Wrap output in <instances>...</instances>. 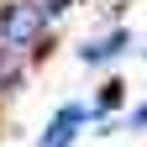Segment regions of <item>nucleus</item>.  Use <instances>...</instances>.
<instances>
[{
    "instance_id": "0eeeda50",
    "label": "nucleus",
    "mask_w": 147,
    "mask_h": 147,
    "mask_svg": "<svg viewBox=\"0 0 147 147\" xmlns=\"http://www.w3.org/2000/svg\"><path fill=\"white\" fill-rule=\"evenodd\" d=\"M126 126H131V131H147V105H137L131 116H126Z\"/></svg>"
},
{
    "instance_id": "39448f33",
    "label": "nucleus",
    "mask_w": 147,
    "mask_h": 147,
    "mask_svg": "<svg viewBox=\"0 0 147 147\" xmlns=\"http://www.w3.org/2000/svg\"><path fill=\"white\" fill-rule=\"evenodd\" d=\"M26 5H32L37 16H42V21H47V26H53V21H63V11L74 5V0H26Z\"/></svg>"
},
{
    "instance_id": "f257e3e1",
    "label": "nucleus",
    "mask_w": 147,
    "mask_h": 147,
    "mask_svg": "<svg viewBox=\"0 0 147 147\" xmlns=\"http://www.w3.org/2000/svg\"><path fill=\"white\" fill-rule=\"evenodd\" d=\"M42 32H53V26L26 5V0H5V5H0V47H5L11 58H26Z\"/></svg>"
},
{
    "instance_id": "6e6552de",
    "label": "nucleus",
    "mask_w": 147,
    "mask_h": 147,
    "mask_svg": "<svg viewBox=\"0 0 147 147\" xmlns=\"http://www.w3.org/2000/svg\"><path fill=\"white\" fill-rule=\"evenodd\" d=\"M0 5H5V0H0Z\"/></svg>"
},
{
    "instance_id": "7ed1b4c3",
    "label": "nucleus",
    "mask_w": 147,
    "mask_h": 147,
    "mask_svg": "<svg viewBox=\"0 0 147 147\" xmlns=\"http://www.w3.org/2000/svg\"><path fill=\"white\" fill-rule=\"evenodd\" d=\"M89 121V105H63L58 116L47 121L42 131V147H74V137H79V126Z\"/></svg>"
},
{
    "instance_id": "423d86ee",
    "label": "nucleus",
    "mask_w": 147,
    "mask_h": 147,
    "mask_svg": "<svg viewBox=\"0 0 147 147\" xmlns=\"http://www.w3.org/2000/svg\"><path fill=\"white\" fill-rule=\"evenodd\" d=\"M53 47H58V37H53V32H42V37L32 42V53H26V58H32V63H42V58H53Z\"/></svg>"
},
{
    "instance_id": "f03ea898",
    "label": "nucleus",
    "mask_w": 147,
    "mask_h": 147,
    "mask_svg": "<svg viewBox=\"0 0 147 147\" xmlns=\"http://www.w3.org/2000/svg\"><path fill=\"white\" fill-rule=\"evenodd\" d=\"M126 47H131V32L116 21L105 37H89V42H79V63H84V68H100V63H110V58H121Z\"/></svg>"
},
{
    "instance_id": "20e7f679",
    "label": "nucleus",
    "mask_w": 147,
    "mask_h": 147,
    "mask_svg": "<svg viewBox=\"0 0 147 147\" xmlns=\"http://www.w3.org/2000/svg\"><path fill=\"white\" fill-rule=\"evenodd\" d=\"M121 100H126V79L110 74V79L95 89V100H89V121H110V116L121 110Z\"/></svg>"
}]
</instances>
